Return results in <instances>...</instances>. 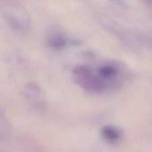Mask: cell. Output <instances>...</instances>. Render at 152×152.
I'll return each instance as SVG.
<instances>
[{
    "label": "cell",
    "mask_w": 152,
    "mask_h": 152,
    "mask_svg": "<svg viewBox=\"0 0 152 152\" xmlns=\"http://www.w3.org/2000/svg\"><path fill=\"white\" fill-rule=\"evenodd\" d=\"M0 12L6 25L14 32L27 34L31 29L32 22L27 10L18 2L2 1Z\"/></svg>",
    "instance_id": "obj_1"
},
{
    "label": "cell",
    "mask_w": 152,
    "mask_h": 152,
    "mask_svg": "<svg viewBox=\"0 0 152 152\" xmlns=\"http://www.w3.org/2000/svg\"><path fill=\"white\" fill-rule=\"evenodd\" d=\"M23 96L28 103L37 111H44L46 108V101L42 88L34 82H29L23 88Z\"/></svg>",
    "instance_id": "obj_2"
},
{
    "label": "cell",
    "mask_w": 152,
    "mask_h": 152,
    "mask_svg": "<svg viewBox=\"0 0 152 152\" xmlns=\"http://www.w3.org/2000/svg\"><path fill=\"white\" fill-rule=\"evenodd\" d=\"M104 23H105V27L115 37H117L120 41L124 42L125 44L134 47L144 44L143 37H142L139 34L134 33V31H131L129 29H126V28H123L118 24L109 22V20L104 21Z\"/></svg>",
    "instance_id": "obj_3"
},
{
    "label": "cell",
    "mask_w": 152,
    "mask_h": 152,
    "mask_svg": "<svg viewBox=\"0 0 152 152\" xmlns=\"http://www.w3.org/2000/svg\"><path fill=\"white\" fill-rule=\"evenodd\" d=\"M102 134L103 138L107 142H110L111 143H115L118 142L119 139L121 138V132L118 128L114 126H110L103 127Z\"/></svg>",
    "instance_id": "obj_4"
},
{
    "label": "cell",
    "mask_w": 152,
    "mask_h": 152,
    "mask_svg": "<svg viewBox=\"0 0 152 152\" xmlns=\"http://www.w3.org/2000/svg\"><path fill=\"white\" fill-rule=\"evenodd\" d=\"M48 44L50 46L59 49L67 44V38L61 32H53L48 37Z\"/></svg>",
    "instance_id": "obj_5"
},
{
    "label": "cell",
    "mask_w": 152,
    "mask_h": 152,
    "mask_svg": "<svg viewBox=\"0 0 152 152\" xmlns=\"http://www.w3.org/2000/svg\"><path fill=\"white\" fill-rule=\"evenodd\" d=\"M11 128L7 118L4 117L3 111L0 115V140L2 143H4L10 137Z\"/></svg>",
    "instance_id": "obj_6"
},
{
    "label": "cell",
    "mask_w": 152,
    "mask_h": 152,
    "mask_svg": "<svg viewBox=\"0 0 152 152\" xmlns=\"http://www.w3.org/2000/svg\"><path fill=\"white\" fill-rule=\"evenodd\" d=\"M20 144L23 148V151L27 152H38L41 151L40 145L37 143L35 141H33L32 139L28 137L21 138Z\"/></svg>",
    "instance_id": "obj_7"
},
{
    "label": "cell",
    "mask_w": 152,
    "mask_h": 152,
    "mask_svg": "<svg viewBox=\"0 0 152 152\" xmlns=\"http://www.w3.org/2000/svg\"><path fill=\"white\" fill-rule=\"evenodd\" d=\"M143 42L152 49V34H148L147 36L143 37Z\"/></svg>",
    "instance_id": "obj_8"
}]
</instances>
